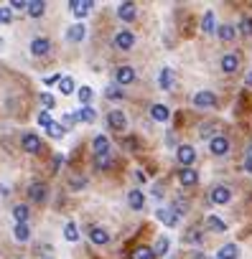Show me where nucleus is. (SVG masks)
Here are the masks:
<instances>
[{"mask_svg":"<svg viewBox=\"0 0 252 259\" xmlns=\"http://www.w3.org/2000/svg\"><path fill=\"white\" fill-rule=\"evenodd\" d=\"M209 201H212V204H216V206H224V204L232 201V190H229L227 186H214L212 193H209Z\"/></svg>","mask_w":252,"mask_h":259,"instance_id":"1","label":"nucleus"},{"mask_svg":"<svg viewBox=\"0 0 252 259\" xmlns=\"http://www.w3.org/2000/svg\"><path fill=\"white\" fill-rule=\"evenodd\" d=\"M209 150H212V155H216V157H224V155L229 153V140L224 138V135H214V138L209 140Z\"/></svg>","mask_w":252,"mask_h":259,"instance_id":"2","label":"nucleus"},{"mask_svg":"<svg viewBox=\"0 0 252 259\" xmlns=\"http://www.w3.org/2000/svg\"><path fill=\"white\" fill-rule=\"evenodd\" d=\"M20 145H23V150L31 153V155H39L41 153V138H39L36 132H26V135H23V140H20Z\"/></svg>","mask_w":252,"mask_h":259,"instance_id":"3","label":"nucleus"},{"mask_svg":"<svg viewBox=\"0 0 252 259\" xmlns=\"http://www.w3.org/2000/svg\"><path fill=\"white\" fill-rule=\"evenodd\" d=\"M176 157H178V163L183 168H191L194 160H196V150H194L191 145H181V148L176 150Z\"/></svg>","mask_w":252,"mask_h":259,"instance_id":"4","label":"nucleus"},{"mask_svg":"<svg viewBox=\"0 0 252 259\" xmlns=\"http://www.w3.org/2000/svg\"><path fill=\"white\" fill-rule=\"evenodd\" d=\"M112 43H115V49H120V51H130L135 46V36H133L130 31H120Z\"/></svg>","mask_w":252,"mask_h":259,"instance_id":"5","label":"nucleus"},{"mask_svg":"<svg viewBox=\"0 0 252 259\" xmlns=\"http://www.w3.org/2000/svg\"><path fill=\"white\" fill-rule=\"evenodd\" d=\"M28 196H31V201H36V204H43L46 201V196H49V186L46 183H31L28 186Z\"/></svg>","mask_w":252,"mask_h":259,"instance_id":"6","label":"nucleus"},{"mask_svg":"<svg viewBox=\"0 0 252 259\" xmlns=\"http://www.w3.org/2000/svg\"><path fill=\"white\" fill-rule=\"evenodd\" d=\"M194 107H216V97L214 92H196L194 94Z\"/></svg>","mask_w":252,"mask_h":259,"instance_id":"7","label":"nucleus"},{"mask_svg":"<svg viewBox=\"0 0 252 259\" xmlns=\"http://www.w3.org/2000/svg\"><path fill=\"white\" fill-rule=\"evenodd\" d=\"M107 122H110V127L117 130V132H122L125 127H128V120H125V115H122L120 109H112L110 115H107Z\"/></svg>","mask_w":252,"mask_h":259,"instance_id":"8","label":"nucleus"},{"mask_svg":"<svg viewBox=\"0 0 252 259\" xmlns=\"http://www.w3.org/2000/svg\"><path fill=\"white\" fill-rule=\"evenodd\" d=\"M178 181H181V186H196L199 183V173L194 171V168H181L178 171Z\"/></svg>","mask_w":252,"mask_h":259,"instance_id":"9","label":"nucleus"},{"mask_svg":"<svg viewBox=\"0 0 252 259\" xmlns=\"http://www.w3.org/2000/svg\"><path fill=\"white\" fill-rule=\"evenodd\" d=\"M155 219L163 224V226H171V229H174L176 224H178V216H176V213L171 211V208H158V211H155Z\"/></svg>","mask_w":252,"mask_h":259,"instance_id":"10","label":"nucleus"},{"mask_svg":"<svg viewBox=\"0 0 252 259\" xmlns=\"http://www.w3.org/2000/svg\"><path fill=\"white\" fill-rule=\"evenodd\" d=\"M49 51H51V41H49V38H41V36H39V38L31 41V53H33V56H46Z\"/></svg>","mask_w":252,"mask_h":259,"instance_id":"11","label":"nucleus"},{"mask_svg":"<svg viewBox=\"0 0 252 259\" xmlns=\"http://www.w3.org/2000/svg\"><path fill=\"white\" fill-rule=\"evenodd\" d=\"M92 0H72V3H69V8H72V13L77 16V18H84L89 10H92Z\"/></svg>","mask_w":252,"mask_h":259,"instance_id":"12","label":"nucleus"},{"mask_svg":"<svg viewBox=\"0 0 252 259\" xmlns=\"http://www.w3.org/2000/svg\"><path fill=\"white\" fill-rule=\"evenodd\" d=\"M239 69V56L237 53H224L222 56V71L224 74H234Z\"/></svg>","mask_w":252,"mask_h":259,"instance_id":"13","label":"nucleus"},{"mask_svg":"<svg viewBox=\"0 0 252 259\" xmlns=\"http://www.w3.org/2000/svg\"><path fill=\"white\" fill-rule=\"evenodd\" d=\"M115 79H117V84H120V86L133 84V82H135V69H133V66H120L117 74H115Z\"/></svg>","mask_w":252,"mask_h":259,"instance_id":"14","label":"nucleus"},{"mask_svg":"<svg viewBox=\"0 0 252 259\" xmlns=\"http://www.w3.org/2000/svg\"><path fill=\"white\" fill-rule=\"evenodd\" d=\"M117 16H120V20H125V23L135 20V16H137L135 3H120V5H117Z\"/></svg>","mask_w":252,"mask_h":259,"instance_id":"15","label":"nucleus"},{"mask_svg":"<svg viewBox=\"0 0 252 259\" xmlns=\"http://www.w3.org/2000/svg\"><path fill=\"white\" fill-rule=\"evenodd\" d=\"M92 150H95V155H110V140L105 135H97V138L92 140Z\"/></svg>","mask_w":252,"mask_h":259,"instance_id":"16","label":"nucleus"},{"mask_svg":"<svg viewBox=\"0 0 252 259\" xmlns=\"http://www.w3.org/2000/svg\"><path fill=\"white\" fill-rule=\"evenodd\" d=\"M89 239H92V244H97V246H105V244H110V234L102 229V226H95L89 231Z\"/></svg>","mask_w":252,"mask_h":259,"instance_id":"17","label":"nucleus"},{"mask_svg":"<svg viewBox=\"0 0 252 259\" xmlns=\"http://www.w3.org/2000/svg\"><path fill=\"white\" fill-rule=\"evenodd\" d=\"M128 204H130V208H135V211H140L143 206H145V196H143V190H137V188H133L130 193H128Z\"/></svg>","mask_w":252,"mask_h":259,"instance_id":"18","label":"nucleus"},{"mask_svg":"<svg viewBox=\"0 0 252 259\" xmlns=\"http://www.w3.org/2000/svg\"><path fill=\"white\" fill-rule=\"evenodd\" d=\"M84 36H87V28L82 26V23H77V26H72L66 31V38L72 41V43H79V41H84Z\"/></svg>","mask_w":252,"mask_h":259,"instance_id":"19","label":"nucleus"},{"mask_svg":"<svg viewBox=\"0 0 252 259\" xmlns=\"http://www.w3.org/2000/svg\"><path fill=\"white\" fill-rule=\"evenodd\" d=\"M151 117H153L155 122H168L171 109H168L166 104H153V107H151Z\"/></svg>","mask_w":252,"mask_h":259,"instance_id":"20","label":"nucleus"},{"mask_svg":"<svg viewBox=\"0 0 252 259\" xmlns=\"http://www.w3.org/2000/svg\"><path fill=\"white\" fill-rule=\"evenodd\" d=\"M239 257V246L237 244H224L219 252H216V259H237Z\"/></svg>","mask_w":252,"mask_h":259,"instance_id":"21","label":"nucleus"},{"mask_svg":"<svg viewBox=\"0 0 252 259\" xmlns=\"http://www.w3.org/2000/svg\"><path fill=\"white\" fill-rule=\"evenodd\" d=\"M26 10H28V16H31V18H41V16H43V10H46V3H43V0H31Z\"/></svg>","mask_w":252,"mask_h":259,"instance_id":"22","label":"nucleus"},{"mask_svg":"<svg viewBox=\"0 0 252 259\" xmlns=\"http://www.w3.org/2000/svg\"><path fill=\"white\" fill-rule=\"evenodd\" d=\"M74 117H77V122H95V120H97V112H95V109H92V107L87 104V107H82V109H79Z\"/></svg>","mask_w":252,"mask_h":259,"instance_id":"23","label":"nucleus"},{"mask_svg":"<svg viewBox=\"0 0 252 259\" xmlns=\"http://www.w3.org/2000/svg\"><path fill=\"white\" fill-rule=\"evenodd\" d=\"M158 84H160V89H171V84H174V71L168 69H160V74H158Z\"/></svg>","mask_w":252,"mask_h":259,"instance_id":"24","label":"nucleus"},{"mask_svg":"<svg viewBox=\"0 0 252 259\" xmlns=\"http://www.w3.org/2000/svg\"><path fill=\"white\" fill-rule=\"evenodd\" d=\"M13 236H16V242H28V239H31V229H28V224H16Z\"/></svg>","mask_w":252,"mask_h":259,"instance_id":"25","label":"nucleus"},{"mask_svg":"<svg viewBox=\"0 0 252 259\" xmlns=\"http://www.w3.org/2000/svg\"><path fill=\"white\" fill-rule=\"evenodd\" d=\"M13 219H16V224H26L28 221V206L26 204L13 206Z\"/></svg>","mask_w":252,"mask_h":259,"instance_id":"26","label":"nucleus"},{"mask_svg":"<svg viewBox=\"0 0 252 259\" xmlns=\"http://www.w3.org/2000/svg\"><path fill=\"white\" fill-rule=\"evenodd\" d=\"M59 92H61V94H74V92H77V86H74V79H72V76H61Z\"/></svg>","mask_w":252,"mask_h":259,"instance_id":"27","label":"nucleus"},{"mask_svg":"<svg viewBox=\"0 0 252 259\" xmlns=\"http://www.w3.org/2000/svg\"><path fill=\"white\" fill-rule=\"evenodd\" d=\"M168 246H171L168 236H158V242H155V246H153V254H155V257H163V254L168 252Z\"/></svg>","mask_w":252,"mask_h":259,"instance_id":"28","label":"nucleus"},{"mask_svg":"<svg viewBox=\"0 0 252 259\" xmlns=\"http://www.w3.org/2000/svg\"><path fill=\"white\" fill-rule=\"evenodd\" d=\"M64 239H66V242H77V239H79V229H77L74 221H69L66 226H64Z\"/></svg>","mask_w":252,"mask_h":259,"instance_id":"29","label":"nucleus"},{"mask_svg":"<svg viewBox=\"0 0 252 259\" xmlns=\"http://www.w3.org/2000/svg\"><path fill=\"white\" fill-rule=\"evenodd\" d=\"M201 31H204V33H214V10H206V13H204Z\"/></svg>","mask_w":252,"mask_h":259,"instance_id":"30","label":"nucleus"},{"mask_svg":"<svg viewBox=\"0 0 252 259\" xmlns=\"http://www.w3.org/2000/svg\"><path fill=\"white\" fill-rule=\"evenodd\" d=\"M206 226H209L212 231H222V234L227 231V224H224L222 219H216V216H214V213H212V216H209V219H206Z\"/></svg>","mask_w":252,"mask_h":259,"instance_id":"31","label":"nucleus"},{"mask_svg":"<svg viewBox=\"0 0 252 259\" xmlns=\"http://www.w3.org/2000/svg\"><path fill=\"white\" fill-rule=\"evenodd\" d=\"M112 165V155H95V168L97 171H107Z\"/></svg>","mask_w":252,"mask_h":259,"instance_id":"32","label":"nucleus"},{"mask_svg":"<svg viewBox=\"0 0 252 259\" xmlns=\"http://www.w3.org/2000/svg\"><path fill=\"white\" fill-rule=\"evenodd\" d=\"M216 33H219V38L227 43V41H234V36H237V31L232 28V26H219V31H216Z\"/></svg>","mask_w":252,"mask_h":259,"instance_id":"33","label":"nucleus"},{"mask_svg":"<svg viewBox=\"0 0 252 259\" xmlns=\"http://www.w3.org/2000/svg\"><path fill=\"white\" fill-rule=\"evenodd\" d=\"M133 259H155V254H153V249H148V246H137L133 252Z\"/></svg>","mask_w":252,"mask_h":259,"instance_id":"34","label":"nucleus"},{"mask_svg":"<svg viewBox=\"0 0 252 259\" xmlns=\"http://www.w3.org/2000/svg\"><path fill=\"white\" fill-rule=\"evenodd\" d=\"M239 31H242V36L252 38V18L250 16H245L242 20H239Z\"/></svg>","mask_w":252,"mask_h":259,"instance_id":"35","label":"nucleus"},{"mask_svg":"<svg viewBox=\"0 0 252 259\" xmlns=\"http://www.w3.org/2000/svg\"><path fill=\"white\" fill-rule=\"evenodd\" d=\"M36 122H39V127H46V130H49V127L54 125V122H51V115H49V112H46V109H41V112H39Z\"/></svg>","mask_w":252,"mask_h":259,"instance_id":"36","label":"nucleus"},{"mask_svg":"<svg viewBox=\"0 0 252 259\" xmlns=\"http://www.w3.org/2000/svg\"><path fill=\"white\" fill-rule=\"evenodd\" d=\"M92 94H95V92H92V89H89V86H82V89H77V97H79V102H82L84 107L89 104V99H92Z\"/></svg>","mask_w":252,"mask_h":259,"instance_id":"37","label":"nucleus"},{"mask_svg":"<svg viewBox=\"0 0 252 259\" xmlns=\"http://www.w3.org/2000/svg\"><path fill=\"white\" fill-rule=\"evenodd\" d=\"M49 135H51L54 140H59V138H64V135H66V127L59 125V122H54V125L49 127Z\"/></svg>","mask_w":252,"mask_h":259,"instance_id":"38","label":"nucleus"},{"mask_svg":"<svg viewBox=\"0 0 252 259\" xmlns=\"http://www.w3.org/2000/svg\"><path fill=\"white\" fill-rule=\"evenodd\" d=\"M105 97H107V99H122L125 92H122L120 86H107V89H105Z\"/></svg>","mask_w":252,"mask_h":259,"instance_id":"39","label":"nucleus"},{"mask_svg":"<svg viewBox=\"0 0 252 259\" xmlns=\"http://www.w3.org/2000/svg\"><path fill=\"white\" fill-rule=\"evenodd\" d=\"M41 104H43V109H46V112H49L56 102H54V97H51L49 92H41Z\"/></svg>","mask_w":252,"mask_h":259,"instance_id":"40","label":"nucleus"},{"mask_svg":"<svg viewBox=\"0 0 252 259\" xmlns=\"http://www.w3.org/2000/svg\"><path fill=\"white\" fill-rule=\"evenodd\" d=\"M13 20V13H10V5L8 8H0V23H10Z\"/></svg>","mask_w":252,"mask_h":259,"instance_id":"41","label":"nucleus"},{"mask_svg":"<svg viewBox=\"0 0 252 259\" xmlns=\"http://www.w3.org/2000/svg\"><path fill=\"white\" fill-rule=\"evenodd\" d=\"M61 163H64V155H61V153H56V155H54V160H51V173H56V171H59V168H61Z\"/></svg>","mask_w":252,"mask_h":259,"instance_id":"42","label":"nucleus"},{"mask_svg":"<svg viewBox=\"0 0 252 259\" xmlns=\"http://www.w3.org/2000/svg\"><path fill=\"white\" fill-rule=\"evenodd\" d=\"M186 204H183V201H176V204H174V208H171V211H174L176 213V216H183V213H186Z\"/></svg>","mask_w":252,"mask_h":259,"instance_id":"43","label":"nucleus"},{"mask_svg":"<svg viewBox=\"0 0 252 259\" xmlns=\"http://www.w3.org/2000/svg\"><path fill=\"white\" fill-rule=\"evenodd\" d=\"M10 8H16V10H26V8H28V3H26V0H10Z\"/></svg>","mask_w":252,"mask_h":259,"instance_id":"44","label":"nucleus"},{"mask_svg":"<svg viewBox=\"0 0 252 259\" xmlns=\"http://www.w3.org/2000/svg\"><path fill=\"white\" fill-rule=\"evenodd\" d=\"M61 82V74H54V76H46L43 84H59Z\"/></svg>","mask_w":252,"mask_h":259,"instance_id":"45","label":"nucleus"},{"mask_svg":"<svg viewBox=\"0 0 252 259\" xmlns=\"http://www.w3.org/2000/svg\"><path fill=\"white\" fill-rule=\"evenodd\" d=\"M186 239H189V242H201V234H199V231H189Z\"/></svg>","mask_w":252,"mask_h":259,"instance_id":"46","label":"nucleus"},{"mask_svg":"<svg viewBox=\"0 0 252 259\" xmlns=\"http://www.w3.org/2000/svg\"><path fill=\"white\" fill-rule=\"evenodd\" d=\"M245 171L252 173V153H247V160H245Z\"/></svg>","mask_w":252,"mask_h":259,"instance_id":"47","label":"nucleus"},{"mask_svg":"<svg viewBox=\"0 0 252 259\" xmlns=\"http://www.w3.org/2000/svg\"><path fill=\"white\" fill-rule=\"evenodd\" d=\"M135 178H137V181H143V183H145V173H143V171H135Z\"/></svg>","mask_w":252,"mask_h":259,"instance_id":"48","label":"nucleus"},{"mask_svg":"<svg viewBox=\"0 0 252 259\" xmlns=\"http://www.w3.org/2000/svg\"><path fill=\"white\" fill-rule=\"evenodd\" d=\"M245 84H247V86H252V71L247 74V79H245Z\"/></svg>","mask_w":252,"mask_h":259,"instance_id":"49","label":"nucleus"},{"mask_svg":"<svg viewBox=\"0 0 252 259\" xmlns=\"http://www.w3.org/2000/svg\"><path fill=\"white\" fill-rule=\"evenodd\" d=\"M5 193H8V188H5V186H0V196H5Z\"/></svg>","mask_w":252,"mask_h":259,"instance_id":"50","label":"nucleus"},{"mask_svg":"<svg viewBox=\"0 0 252 259\" xmlns=\"http://www.w3.org/2000/svg\"><path fill=\"white\" fill-rule=\"evenodd\" d=\"M250 153H252V145H250Z\"/></svg>","mask_w":252,"mask_h":259,"instance_id":"51","label":"nucleus"},{"mask_svg":"<svg viewBox=\"0 0 252 259\" xmlns=\"http://www.w3.org/2000/svg\"><path fill=\"white\" fill-rule=\"evenodd\" d=\"M43 259H51V257H43Z\"/></svg>","mask_w":252,"mask_h":259,"instance_id":"52","label":"nucleus"}]
</instances>
